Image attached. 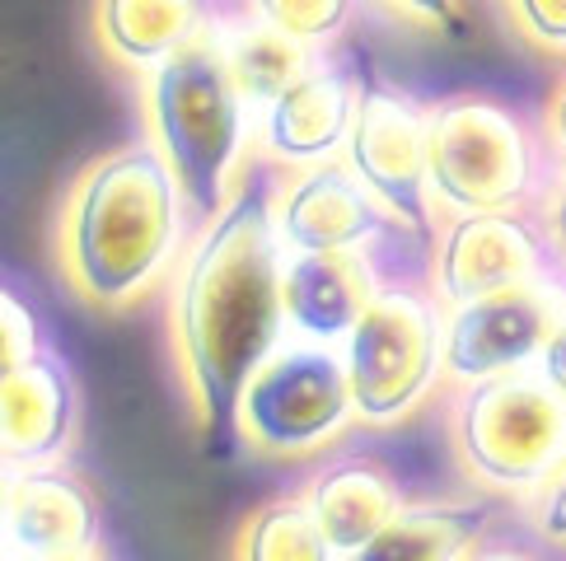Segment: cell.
<instances>
[{
	"label": "cell",
	"instance_id": "6da1fadb",
	"mask_svg": "<svg viewBox=\"0 0 566 561\" xmlns=\"http://www.w3.org/2000/svg\"><path fill=\"white\" fill-rule=\"evenodd\" d=\"M281 267L286 244L276 230V192L268 173L253 169L239 178L230 207L188 244L169 295L174 360L211 458L234 454L244 384L291 332Z\"/></svg>",
	"mask_w": 566,
	"mask_h": 561
},
{
	"label": "cell",
	"instance_id": "7a4b0ae2",
	"mask_svg": "<svg viewBox=\"0 0 566 561\" xmlns=\"http://www.w3.org/2000/svg\"><path fill=\"white\" fill-rule=\"evenodd\" d=\"M188 220L192 202L155 136L94 155L56 211L62 280L90 309H132L174 272Z\"/></svg>",
	"mask_w": 566,
	"mask_h": 561
},
{
	"label": "cell",
	"instance_id": "3957f363",
	"mask_svg": "<svg viewBox=\"0 0 566 561\" xmlns=\"http://www.w3.org/2000/svg\"><path fill=\"white\" fill-rule=\"evenodd\" d=\"M146 80L150 136L184 183L192 220L207 225L234 197V178L249 146V98L234 85L226 62V38L216 29L174 52L169 62L140 75Z\"/></svg>",
	"mask_w": 566,
	"mask_h": 561
},
{
	"label": "cell",
	"instance_id": "277c9868",
	"mask_svg": "<svg viewBox=\"0 0 566 561\" xmlns=\"http://www.w3.org/2000/svg\"><path fill=\"white\" fill-rule=\"evenodd\" d=\"M454 454L478 487L538 496L566 458V393L534 366L463 384Z\"/></svg>",
	"mask_w": 566,
	"mask_h": 561
},
{
	"label": "cell",
	"instance_id": "5b68a950",
	"mask_svg": "<svg viewBox=\"0 0 566 561\" xmlns=\"http://www.w3.org/2000/svg\"><path fill=\"white\" fill-rule=\"evenodd\" d=\"M427 183L450 215L520 211L534 197V140L520 117L488 94H444L427 104Z\"/></svg>",
	"mask_w": 566,
	"mask_h": 561
},
{
	"label": "cell",
	"instance_id": "8992f818",
	"mask_svg": "<svg viewBox=\"0 0 566 561\" xmlns=\"http://www.w3.org/2000/svg\"><path fill=\"white\" fill-rule=\"evenodd\" d=\"M356 421L398 426L444 374V305L436 290L379 286L347 337Z\"/></svg>",
	"mask_w": 566,
	"mask_h": 561
},
{
	"label": "cell",
	"instance_id": "52a82bcc",
	"mask_svg": "<svg viewBox=\"0 0 566 561\" xmlns=\"http://www.w3.org/2000/svg\"><path fill=\"white\" fill-rule=\"evenodd\" d=\"M356 421L347 356L333 342H281L239 398V445L253 454H318Z\"/></svg>",
	"mask_w": 566,
	"mask_h": 561
},
{
	"label": "cell",
	"instance_id": "ba28073f",
	"mask_svg": "<svg viewBox=\"0 0 566 561\" xmlns=\"http://www.w3.org/2000/svg\"><path fill=\"white\" fill-rule=\"evenodd\" d=\"M427 146H431L427 104H417L408 89L389 85V80H375V75L360 80L356 123H352L342 159L402 220V230H412V234H427L431 225Z\"/></svg>",
	"mask_w": 566,
	"mask_h": 561
},
{
	"label": "cell",
	"instance_id": "9c48e42d",
	"mask_svg": "<svg viewBox=\"0 0 566 561\" xmlns=\"http://www.w3.org/2000/svg\"><path fill=\"white\" fill-rule=\"evenodd\" d=\"M562 299L543 280L463 299L444 314V374L459 384L534 366L562 318Z\"/></svg>",
	"mask_w": 566,
	"mask_h": 561
},
{
	"label": "cell",
	"instance_id": "30bf717a",
	"mask_svg": "<svg viewBox=\"0 0 566 561\" xmlns=\"http://www.w3.org/2000/svg\"><path fill=\"white\" fill-rule=\"evenodd\" d=\"M6 557L19 561H85L104 552V510L85 477L62 464L6 468Z\"/></svg>",
	"mask_w": 566,
	"mask_h": 561
},
{
	"label": "cell",
	"instance_id": "8fae6325",
	"mask_svg": "<svg viewBox=\"0 0 566 561\" xmlns=\"http://www.w3.org/2000/svg\"><path fill=\"white\" fill-rule=\"evenodd\" d=\"M530 280H543V234L520 211H469L444 225L431 263V290L444 309Z\"/></svg>",
	"mask_w": 566,
	"mask_h": 561
},
{
	"label": "cell",
	"instance_id": "7c38bea8",
	"mask_svg": "<svg viewBox=\"0 0 566 561\" xmlns=\"http://www.w3.org/2000/svg\"><path fill=\"white\" fill-rule=\"evenodd\" d=\"M402 220L360 183L347 159L295 169L276 192V230L286 248H366Z\"/></svg>",
	"mask_w": 566,
	"mask_h": 561
},
{
	"label": "cell",
	"instance_id": "4fadbf2b",
	"mask_svg": "<svg viewBox=\"0 0 566 561\" xmlns=\"http://www.w3.org/2000/svg\"><path fill=\"white\" fill-rule=\"evenodd\" d=\"M80 426L75 374L48 342L0 370V449L6 468L56 464Z\"/></svg>",
	"mask_w": 566,
	"mask_h": 561
},
{
	"label": "cell",
	"instance_id": "5bb4252c",
	"mask_svg": "<svg viewBox=\"0 0 566 561\" xmlns=\"http://www.w3.org/2000/svg\"><path fill=\"white\" fill-rule=\"evenodd\" d=\"M356 98H360V80L342 66L314 62L300 71L286 89H281L262 123V150L276 165L291 169H310L323 159H337L347 150V136L356 123Z\"/></svg>",
	"mask_w": 566,
	"mask_h": 561
},
{
	"label": "cell",
	"instance_id": "9a60e30c",
	"mask_svg": "<svg viewBox=\"0 0 566 561\" xmlns=\"http://www.w3.org/2000/svg\"><path fill=\"white\" fill-rule=\"evenodd\" d=\"M375 290L379 280L360 248H286V328L305 342H347Z\"/></svg>",
	"mask_w": 566,
	"mask_h": 561
},
{
	"label": "cell",
	"instance_id": "2e32d148",
	"mask_svg": "<svg viewBox=\"0 0 566 561\" xmlns=\"http://www.w3.org/2000/svg\"><path fill=\"white\" fill-rule=\"evenodd\" d=\"M305 500L314 506L337 557H366V548L389 529V519L408 506L398 477L375 458H333V464H323L310 477Z\"/></svg>",
	"mask_w": 566,
	"mask_h": 561
},
{
	"label": "cell",
	"instance_id": "e0dca14e",
	"mask_svg": "<svg viewBox=\"0 0 566 561\" xmlns=\"http://www.w3.org/2000/svg\"><path fill=\"white\" fill-rule=\"evenodd\" d=\"M211 33V0H94V43L113 66L146 75Z\"/></svg>",
	"mask_w": 566,
	"mask_h": 561
},
{
	"label": "cell",
	"instance_id": "ac0fdd59",
	"mask_svg": "<svg viewBox=\"0 0 566 561\" xmlns=\"http://www.w3.org/2000/svg\"><path fill=\"white\" fill-rule=\"evenodd\" d=\"M496 525V500H421L402 506L360 561H459Z\"/></svg>",
	"mask_w": 566,
	"mask_h": 561
},
{
	"label": "cell",
	"instance_id": "d6986e66",
	"mask_svg": "<svg viewBox=\"0 0 566 561\" xmlns=\"http://www.w3.org/2000/svg\"><path fill=\"white\" fill-rule=\"evenodd\" d=\"M226 62L234 71V85L244 89L253 117H262L272 98L314 62V52L305 43H295V38L276 33L272 24H262V19L253 14L249 24H239L226 38Z\"/></svg>",
	"mask_w": 566,
	"mask_h": 561
},
{
	"label": "cell",
	"instance_id": "ffe728a7",
	"mask_svg": "<svg viewBox=\"0 0 566 561\" xmlns=\"http://www.w3.org/2000/svg\"><path fill=\"white\" fill-rule=\"evenodd\" d=\"M234 557L244 561H333V543L305 496H281L258 506L234 538Z\"/></svg>",
	"mask_w": 566,
	"mask_h": 561
},
{
	"label": "cell",
	"instance_id": "44dd1931",
	"mask_svg": "<svg viewBox=\"0 0 566 561\" xmlns=\"http://www.w3.org/2000/svg\"><path fill=\"white\" fill-rule=\"evenodd\" d=\"M253 14L276 33L305 43L310 52L328 47L333 38L352 24L356 0H253Z\"/></svg>",
	"mask_w": 566,
	"mask_h": 561
},
{
	"label": "cell",
	"instance_id": "7402d4cb",
	"mask_svg": "<svg viewBox=\"0 0 566 561\" xmlns=\"http://www.w3.org/2000/svg\"><path fill=\"white\" fill-rule=\"evenodd\" d=\"M505 10L534 47L566 52V0H505Z\"/></svg>",
	"mask_w": 566,
	"mask_h": 561
},
{
	"label": "cell",
	"instance_id": "603a6c76",
	"mask_svg": "<svg viewBox=\"0 0 566 561\" xmlns=\"http://www.w3.org/2000/svg\"><path fill=\"white\" fill-rule=\"evenodd\" d=\"M0 332H6V356H0L6 366H10V360H24L29 351H38L48 342L38 314L24 305V295H14V290L0 295Z\"/></svg>",
	"mask_w": 566,
	"mask_h": 561
},
{
	"label": "cell",
	"instance_id": "cb8c5ba5",
	"mask_svg": "<svg viewBox=\"0 0 566 561\" xmlns=\"http://www.w3.org/2000/svg\"><path fill=\"white\" fill-rule=\"evenodd\" d=\"M534 529L548 538V543H566V458L534 500Z\"/></svg>",
	"mask_w": 566,
	"mask_h": 561
},
{
	"label": "cell",
	"instance_id": "d4e9b609",
	"mask_svg": "<svg viewBox=\"0 0 566 561\" xmlns=\"http://www.w3.org/2000/svg\"><path fill=\"white\" fill-rule=\"evenodd\" d=\"M394 14L412 19V24H454L459 0H384Z\"/></svg>",
	"mask_w": 566,
	"mask_h": 561
},
{
	"label": "cell",
	"instance_id": "484cf974",
	"mask_svg": "<svg viewBox=\"0 0 566 561\" xmlns=\"http://www.w3.org/2000/svg\"><path fill=\"white\" fill-rule=\"evenodd\" d=\"M543 239L566 257V173L557 178V188L548 192V202H543Z\"/></svg>",
	"mask_w": 566,
	"mask_h": 561
},
{
	"label": "cell",
	"instance_id": "4316f807",
	"mask_svg": "<svg viewBox=\"0 0 566 561\" xmlns=\"http://www.w3.org/2000/svg\"><path fill=\"white\" fill-rule=\"evenodd\" d=\"M538 370L553 379V384L566 393V309H562V318H557V328H553V337H548V347H543V356H538Z\"/></svg>",
	"mask_w": 566,
	"mask_h": 561
},
{
	"label": "cell",
	"instance_id": "83f0119b",
	"mask_svg": "<svg viewBox=\"0 0 566 561\" xmlns=\"http://www.w3.org/2000/svg\"><path fill=\"white\" fill-rule=\"evenodd\" d=\"M543 131H548L553 150H557V155H566V80L557 85V94H553L548 113H543Z\"/></svg>",
	"mask_w": 566,
	"mask_h": 561
}]
</instances>
